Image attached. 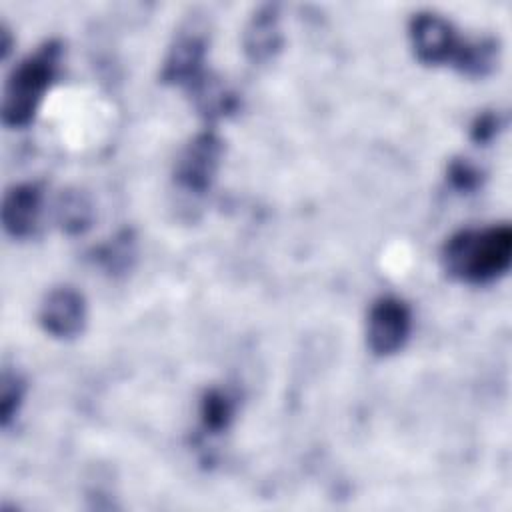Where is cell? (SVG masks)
<instances>
[{"instance_id": "13", "label": "cell", "mask_w": 512, "mask_h": 512, "mask_svg": "<svg viewBox=\"0 0 512 512\" xmlns=\"http://www.w3.org/2000/svg\"><path fill=\"white\" fill-rule=\"evenodd\" d=\"M132 256H134V240L130 232L118 234L114 240H110L108 244L96 250V260L110 272H122L124 268H128V262Z\"/></svg>"}, {"instance_id": "12", "label": "cell", "mask_w": 512, "mask_h": 512, "mask_svg": "<svg viewBox=\"0 0 512 512\" xmlns=\"http://www.w3.org/2000/svg\"><path fill=\"white\" fill-rule=\"evenodd\" d=\"M202 426L212 434L224 430L234 416V400L224 390L206 392L200 406Z\"/></svg>"}, {"instance_id": "5", "label": "cell", "mask_w": 512, "mask_h": 512, "mask_svg": "<svg viewBox=\"0 0 512 512\" xmlns=\"http://www.w3.org/2000/svg\"><path fill=\"white\" fill-rule=\"evenodd\" d=\"M408 36L416 58L424 64L454 62L462 48L452 24L434 12L414 14L408 24Z\"/></svg>"}, {"instance_id": "4", "label": "cell", "mask_w": 512, "mask_h": 512, "mask_svg": "<svg viewBox=\"0 0 512 512\" xmlns=\"http://www.w3.org/2000/svg\"><path fill=\"white\" fill-rule=\"evenodd\" d=\"M412 328L410 308L396 296L378 298L370 312L366 324L368 348L376 356L396 354L408 340Z\"/></svg>"}, {"instance_id": "7", "label": "cell", "mask_w": 512, "mask_h": 512, "mask_svg": "<svg viewBox=\"0 0 512 512\" xmlns=\"http://www.w3.org/2000/svg\"><path fill=\"white\" fill-rule=\"evenodd\" d=\"M40 326L54 338H74L86 324L84 296L70 288L60 286L48 292L40 306Z\"/></svg>"}, {"instance_id": "10", "label": "cell", "mask_w": 512, "mask_h": 512, "mask_svg": "<svg viewBox=\"0 0 512 512\" xmlns=\"http://www.w3.org/2000/svg\"><path fill=\"white\" fill-rule=\"evenodd\" d=\"M498 62V44L492 38L462 42L454 66L468 76H486Z\"/></svg>"}, {"instance_id": "11", "label": "cell", "mask_w": 512, "mask_h": 512, "mask_svg": "<svg viewBox=\"0 0 512 512\" xmlns=\"http://www.w3.org/2000/svg\"><path fill=\"white\" fill-rule=\"evenodd\" d=\"M92 206L88 198L78 190L62 192L58 200V224L68 234H82L90 228Z\"/></svg>"}, {"instance_id": "2", "label": "cell", "mask_w": 512, "mask_h": 512, "mask_svg": "<svg viewBox=\"0 0 512 512\" xmlns=\"http://www.w3.org/2000/svg\"><path fill=\"white\" fill-rule=\"evenodd\" d=\"M60 60L62 44L48 40L14 66L2 98V122L6 126L24 128L34 120L46 92L56 80Z\"/></svg>"}, {"instance_id": "15", "label": "cell", "mask_w": 512, "mask_h": 512, "mask_svg": "<svg viewBox=\"0 0 512 512\" xmlns=\"http://www.w3.org/2000/svg\"><path fill=\"white\" fill-rule=\"evenodd\" d=\"M448 180L452 182V186L456 190H464V192H472L474 188L480 186L482 182V174L480 170L470 164L468 160H454L448 168Z\"/></svg>"}, {"instance_id": "6", "label": "cell", "mask_w": 512, "mask_h": 512, "mask_svg": "<svg viewBox=\"0 0 512 512\" xmlns=\"http://www.w3.org/2000/svg\"><path fill=\"white\" fill-rule=\"evenodd\" d=\"M206 36L196 26L180 30L162 66V82L186 88L192 92L208 74L206 62Z\"/></svg>"}, {"instance_id": "9", "label": "cell", "mask_w": 512, "mask_h": 512, "mask_svg": "<svg viewBox=\"0 0 512 512\" xmlns=\"http://www.w3.org/2000/svg\"><path fill=\"white\" fill-rule=\"evenodd\" d=\"M42 208V190L38 184H16L2 200V224L12 238L34 234Z\"/></svg>"}, {"instance_id": "3", "label": "cell", "mask_w": 512, "mask_h": 512, "mask_svg": "<svg viewBox=\"0 0 512 512\" xmlns=\"http://www.w3.org/2000/svg\"><path fill=\"white\" fill-rule=\"evenodd\" d=\"M224 152L222 140L206 130L196 134L180 152L176 166H174V178L176 182L194 194H202L210 188V184L216 178L220 158Z\"/></svg>"}, {"instance_id": "1", "label": "cell", "mask_w": 512, "mask_h": 512, "mask_svg": "<svg viewBox=\"0 0 512 512\" xmlns=\"http://www.w3.org/2000/svg\"><path fill=\"white\" fill-rule=\"evenodd\" d=\"M440 258L446 274L454 280L492 282L510 268L512 230L508 224L460 230L444 242Z\"/></svg>"}, {"instance_id": "14", "label": "cell", "mask_w": 512, "mask_h": 512, "mask_svg": "<svg viewBox=\"0 0 512 512\" xmlns=\"http://www.w3.org/2000/svg\"><path fill=\"white\" fill-rule=\"evenodd\" d=\"M22 398H24V382L20 380L18 374H12L6 370L2 374V392H0V420L4 428L16 416L22 404Z\"/></svg>"}, {"instance_id": "8", "label": "cell", "mask_w": 512, "mask_h": 512, "mask_svg": "<svg viewBox=\"0 0 512 512\" xmlns=\"http://www.w3.org/2000/svg\"><path fill=\"white\" fill-rule=\"evenodd\" d=\"M282 42H284V36L280 28L278 6L274 4L260 6L244 28L242 44H244L246 56L254 64L270 62L282 50Z\"/></svg>"}, {"instance_id": "16", "label": "cell", "mask_w": 512, "mask_h": 512, "mask_svg": "<svg viewBox=\"0 0 512 512\" xmlns=\"http://www.w3.org/2000/svg\"><path fill=\"white\" fill-rule=\"evenodd\" d=\"M498 132V116L486 112L472 124V138L476 142H488Z\"/></svg>"}]
</instances>
